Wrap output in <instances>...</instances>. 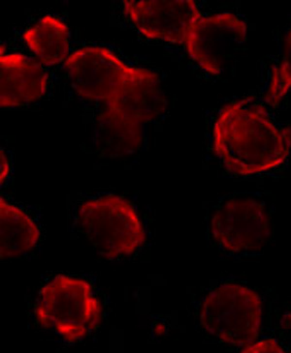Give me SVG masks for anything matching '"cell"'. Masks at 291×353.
<instances>
[{"label": "cell", "instance_id": "obj_11", "mask_svg": "<svg viewBox=\"0 0 291 353\" xmlns=\"http://www.w3.org/2000/svg\"><path fill=\"white\" fill-rule=\"evenodd\" d=\"M40 229L35 220L18 206L0 199V256L15 259L35 248Z\"/></svg>", "mask_w": 291, "mask_h": 353}, {"label": "cell", "instance_id": "obj_12", "mask_svg": "<svg viewBox=\"0 0 291 353\" xmlns=\"http://www.w3.org/2000/svg\"><path fill=\"white\" fill-rule=\"evenodd\" d=\"M142 125L109 109L96 119L95 139L100 151L111 157L136 152L142 143Z\"/></svg>", "mask_w": 291, "mask_h": 353}, {"label": "cell", "instance_id": "obj_16", "mask_svg": "<svg viewBox=\"0 0 291 353\" xmlns=\"http://www.w3.org/2000/svg\"><path fill=\"white\" fill-rule=\"evenodd\" d=\"M0 156H1V161H0L1 162V165H0V172H0V182H1V185H3L9 174H10V165H9L6 152H4L2 148Z\"/></svg>", "mask_w": 291, "mask_h": 353}, {"label": "cell", "instance_id": "obj_6", "mask_svg": "<svg viewBox=\"0 0 291 353\" xmlns=\"http://www.w3.org/2000/svg\"><path fill=\"white\" fill-rule=\"evenodd\" d=\"M64 68L72 88L79 95L105 103L140 70L129 66L103 47H85L76 50L64 62Z\"/></svg>", "mask_w": 291, "mask_h": 353}, {"label": "cell", "instance_id": "obj_1", "mask_svg": "<svg viewBox=\"0 0 291 353\" xmlns=\"http://www.w3.org/2000/svg\"><path fill=\"white\" fill-rule=\"evenodd\" d=\"M213 145L228 172L250 176L275 169L288 159L291 129L276 124L256 98H243L218 112Z\"/></svg>", "mask_w": 291, "mask_h": 353}, {"label": "cell", "instance_id": "obj_7", "mask_svg": "<svg viewBox=\"0 0 291 353\" xmlns=\"http://www.w3.org/2000/svg\"><path fill=\"white\" fill-rule=\"evenodd\" d=\"M211 232L221 248L233 254L259 251L271 236L265 206L254 199H231L211 220Z\"/></svg>", "mask_w": 291, "mask_h": 353}, {"label": "cell", "instance_id": "obj_10", "mask_svg": "<svg viewBox=\"0 0 291 353\" xmlns=\"http://www.w3.org/2000/svg\"><path fill=\"white\" fill-rule=\"evenodd\" d=\"M47 90V75L38 62L26 55H0V105L17 108L41 99Z\"/></svg>", "mask_w": 291, "mask_h": 353}, {"label": "cell", "instance_id": "obj_4", "mask_svg": "<svg viewBox=\"0 0 291 353\" xmlns=\"http://www.w3.org/2000/svg\"><path fill=\"white\" fill-rule=\"evenodd\" d=\"M261 321V297L244 285H221L209 292L202 302V327L228 345L247 347L254 343Z\"/></svg>", "mask_w": 291, "mask_h": 353}, {"label": "cell", "instance_id": "obj_3", "mask_svg": "<svg viewBox=\"0 0 291 353\" xmlns=\"http://www.w3.org/2000/svg\"><path fill=\"white\" fill-rule=\"evenodd\" d=\"M78 225L101 256H131L146 240L135 208L122 196L110 194L91 199L78 209Z\"/></svg>", "mask_w": 291, "mask_h": 353}, {"label": "cell", "instance_id": "obj_5", "mask_svg": "<svg viewBox=\"0 0 291 353\" xmlns=\"http://www.w3.org/2000/svg\"><path fill=\"white\" fill-rule=\"evenodd\" d=\"M246 21L231 12L201 16L187 34L186 48L199 68L220 75L247 41Z\"/></svg>", "mask_w": 291, "mask_h": 353}, {"label": "cell", "instance_id": "obj_9", "mask_svg": "<svg viewBox=\"0 0 291 353\" xmlns=\"http://www.w3.org/2000/svg\"><path fill=\"white\" fill-rule=\"evenodd\" d=\"M105 104L106 109L142 125L160 117L167 108V99L160 76L140 68Z\"/></svg>", "mask_w": 291, "mask_h": 353}, {"label": "cell", "instance_id": "obj_8", "mask_svg": "<svg viewBox=\"0 0 291 353\" xmlns=\"http://www.w3.org/2000/svg\"><path fill=\"white\" fill-rule=\"evenodd\" d=\"M124 14L149 39L186 45L187 34L203 16L192 0H124Z\"/></svg>", "mask_w": 291, "mask_h": 353}, {"label": "cell", "instance_id": "obj_14", "mask_svg": "<svg viewBox=\"0 0 291 353\" xmlns=\"http://www.w3.org/2000/svg\"><path fill=\"white\" fill-rule=\"evenodd\" d=\"M291 90V30L283 47V59L271 71L270 81L263 99L272 107H278Z\"/></svg>", "mask_w": 291, "mask_h": 353}, {"label": "cell", "instance_id": "obj_15", "mask_svg": "<svg viewBox=\"0 0 291 353\" xmlns=\"http://www.w3.org/2000/svg\"><path fill=\"white\" fill-rule=\"evenodd\" d=\"M241 353H288L274 339H264L247 345Z\"/></svg>", "mask_w": 291, "mask_h": 353}, {"label": "cell", "instance_id": "obj_2", "mask_svg": "<svg viewBox=\"0 0 291 353\" xmlns=\"http://www.w3.org/2000/svg\"><path fill=\"white\" fill-rule=\"evenodd\" d=\"M35 314L42 327L76 343L100 325L102 306L90 283L59 275L41 289Z\"/></svg>", "mask_w": 291, "mask_h": 353}, {"label": "cell", "instance_id": "obj_13", "mask_svg": "<svg viewBox=\"0 0 291 353\" xmlns=\"http://www.w3.org/2000/svg\"><path fill=\"white\" fill-rule=\"evenodd\" d=\"M24 40L46 66L66 61L69 54V28L55 16L47 15L25 31Z\"/></svg>", "mask_w": 291, "mask_h": 353}]
</instances>
